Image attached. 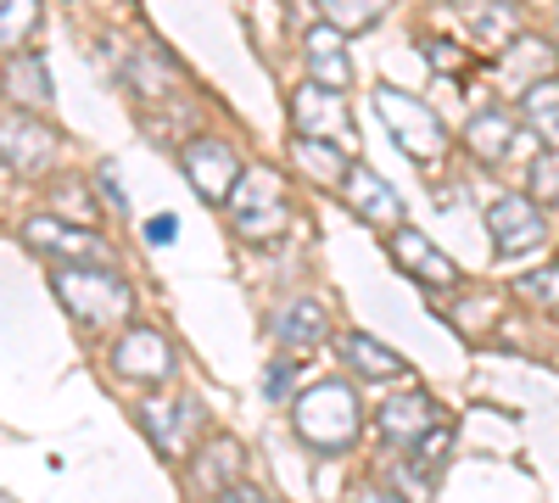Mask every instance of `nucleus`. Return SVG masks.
<instances>
[{"label":"nucleus","mask_w":559,"mask_h":503,"mask_svg":"<svg viewBox=\"0 0 559 503\" xmlns=\"http://www.w3.org/2000/svg\"><path fill=\"white\" fill-rule=\"evenodd\" d=\"M297 431L302 442H313L319 453H342L347 442H358L364 431V408L358 392L347 381H319L297 397Z\"/></svg>","instance_id":"nucleus-1"},{"label":"nucleus","mask_w":559,"mask_h":503,"mask_svg":"<svg viewBox=\"0 0 559 503\" xmlns=\"http://www.w3.org/2000/svg\"><path fill=\"white\" fill-rule=\"evenodd\" d=\"M51 286H57V297H62V308L79 319V325H90V331H107V325H118V319H129L134 313V291L118 280L112 268H57L51 274Z\"/></svg>","instance_id":"nucleus-2"},{"label":"nucleus","mask_w":559,"mask_h":503,"mask_svg":"<svg viewBox=\"0 0 559 503\" xmlns=\"http://www.w3.org/2000/svg\"><path fill=\"white\" fill-rule=\"evenodd\" d=\"M376 112L386 118V129H392V141L403 146V157H414L419 168H442V157H448V129H442V118L419 101V96H403V89H392V84H381L376 89Z\"/></svg>","instance_id":"nucleus-3"},{"label":"nucleus","mask_w":559,"mask_h":503,"mask_svg":"<svg viewBox=\"0 0 559 503\" xmlns=\"http://www.w3.org/2000/svg\"><path fill=\"white\" fill-rule=\"evenodd\" d=\"M224 213H229V224H236L247 241H263L274 230H286V191H280V179L269 168H247L241 185L229 191Z\"/></svg>","instance_id":"nucleus-4"},{"label":"nucleus","mask_w":559,"mask_h":503,"mask_svg":"<svg viewBox=\"0 0 559 503\" xmlns=\"http://www.w3.org/2000/svg\"><path fill=\"white\" fill-rule=\"evenodd\" d=\"M140 426L152 431L157 453L163 459H179V453H191L197 431H202V403L197 397H179V392H152V397H140Z\"/></svg>","instance_id":"nucleus-5"},{"label":"nucleus","mask_w":559,"mask_h":503,"mask_svg":"<svg viewBox=\"0 0 559 503\" xmlns=\"http://www.w3.org/2000/svg\"><path fill=\"white\" fill-rule=\"evenodd\" d=\"M179 168H185V179L197 185V196L213 202V207H224L229 191H236V185H241V173H247V163L236 157V146L213 141V134H202V141H185Z\"/></svg>","instance_id":"nucleus-6"},{"label":"nucleus","mask_w":559,"mask_h":503,"mask_svg":"<svg viewBox=\"0 0 559 503\" xmlns=\"http://www.w3.org/2000/svg\"><path fill=\"white\" fill-rule=\"evenodd\" d=\"M23 241H28L34 252H45V258H68V263H79V268H107V263H112V247H107L102 236H90L84 224H68V218H57V213H34V218L23 224Z\"/></svg>","instance_id":"nucleus-7"},{"label":"nucleus","mask_w":559,"mask_h":503,"mask_svg":"<svg viewBox=\"0 0 559 503\" xmlns=\"http://www.w3.org/2000/svg\"><path fill=\"white\" fill-rule=\"evenodd\" d=\"M0 163H7L12 173H23V179L51 173V163H57V129L45 118H34V112H7V118H0Z\"/></svg>","instance_id":"nucleus-8"},{"label":"nucleus","mask_w":559,"mask_h":503,"mask_svg":"<svg viewBox=\"0 0 559 503\" xmlns=\"http://www.w3.org/2000/svg\"><path fill=\"white\" fill-rule=\"evenodd\" d=\"M487 230H492L498 258H526V252L543 247L548 218H543V207H537L532 196L509 191V196H492V202H487Z\"/></svg>","instance_id":"nucleus-9"},{"label":"nucleus","mask_w":559,"mask_h":503,"mask_svg":"<svg viewBox=\"0 0 559 503\" xmlns=\"http://www.w3.org/2000/svg\"><path fill=\"white\" fill-rule=\"evenodd\" d=\"M112 370L134 386H168L174 381V342L163 331H146V325H134L112 342Z\"/></svg>","instance_id":"nucleus-10"},{"label":"nucleus","mask_w":559,"mask_h":503,"mask_svg":"<svg viewBox=\"0 0 559 503\" xmlns=\"http://www.w3.org/2000/svg\"><path fill=\"white\" fill-rule=\"evenodd\" d=\"M292 118H297V134H308V141H342L353 146V129H347V107H342V89H324V84H302L292 96Z\"/></svg>","instance_id":"nucleus-11"},{"label":"nucleus","mask_w":559,"mask_h":503,"mask_svg":"<svg viewBox=\"0 0 559 503\" xmlns=\"http://www.w3.org/2000/svg\"><path fill=\"white\" fill-rule=\"evenodd\" d=\"M342 196H347V207H353L364 224H376V230H397L403 202H397V191L386 185V179H381L376 168L353 163V168L342 173Z\"/></svg>","instance_id":"nucleus-12"},{"label":"nucleus","mask_w":559,"mask_h":503,"mask_svg":"<svg viewBox=\"0 0 559 503\" xmlns=\"http://www.w3.org/2000/svg\"><path fill=\"white\" fill-rule=\"evenodd\" d=\"M392 263L403 274H414V280H426V286H453L459 280V263L448 252H437L431 236H419V230H392Z\"/></svg>","instance_id":"nucleus-13"},{"label":"nucleus","mask_w":559,"mask_h":503,"mask_svg":"<svg viewBox=\"0 0 559 503\" xmlns=\"http://www.w3.org/2000/svg\"><path fill=\"white\" fill-rule=\"evenodd\" d=\"M431 426H442L437 420V403L426 397V392H397L386 408H381V436L392 442V447H403V453H414L419 447V436H426Z\"/></svg>","instance_id":"nucleus-14"},{"label":"nucleus","mask_w":559,"mask_h":503,"mask_svg":"<svg viewBox=\"0 0 559 503\" xmlns=\"http://www.w3.org/2000/svg\"><path fill=\"white\" fill-rule=\"evenodd\" d=\"M554 68H559V51H554L548 39H537V34L509 39V51L498 57L503 84H515V89H532L537 79H554Z\"/></svg>","instance_id":"nucleus-15"},{"label":"nucleus","mask_w":559,"mask_h":503,"mask_svg":"<svg viewBox=\"0 0 559 503\" xmlns=\"http://www.w3.org/2000/svg\"><path fill=\"white\" fill-rule=\"evenodd\" d=\"M302 57H308V68H313V84H324V89H347V79H353V62H347V34H336L331 23L308 28Z\"/></svg>","instance_id":"nucleus-16"},{"label":"nucleus","mask_w":559,"mask_h":503,"mask_svg":"<svg viewBox=\"0 0 559 503\" xmlns=\"http://www.w3.org/2000/svg\"><path fill=\"white\" fill-rule=\"evenodd\" d=\"M0 84H7V96L17 101V112H45V107L57 101V89H51V68H45V57H39V51H17Z\"/></svg>","instance_id":"nucleus-17"},{"label":"nucleus","mask_w":559,"mask_h":503,"mask_svg":"<svg viewBox=\"0 0 559 503\" xmlns=\"http://www.w3.org/2000/svg\"><path fill=\"white\" fill-rule=\"evenodd\" d=\"M342 358L353 363V370H358L364 381H403V375H408V363H403L386 342L364 336V331H353V336L342 342Z\"/></svg>","instance_id":"nucleus-18"},{"label":"nucleus","mask_w":559,"mask_h":503,"mask_svg":"<svg viewBox=\"0 0 559 503\" xmlns=\"http://www.w3.org/2000/svg\"><path fill=\"white\" fill-rule=\"evenodd\" d=\"M509 141H515V118H509L503 107H481L471 118V129H464V146L476 152V163H498L509 152Z\"/></svg>","instance_id":"nucleus-19"},{"label":"nucleus","mask_w":559,"mask_h":503,"mask_svg":"<svg viewBox=\"0 0 559 503\" xmlns=\"http://www.w3.org/2000/svg\"><path fill=\"white\" fill-rule=\"evenodd\" d=\"M274 336L286 342V347H319L324 342V308L313 297L286 302V308H280V319H274Z\"/></svg>","instance_id":"nucleus-20"},{"label":"nucleus","mask_w":559,"mask_h":503,"mask_svg":"<svg viewBox=\"0 0 559 503\" xmlns=\"http://www.w3.org/2000/svg\"><path fill=\"white\" fill-rule=\"evenodd\" d=\"M39 23H45L39 0H0V51L7 57L28 51V39L39 34Z\"/></svg>","instance_id":"nucleus-21"},{"label":"nucleus","mask_w":559,"mask_h":503,"mask_svg":"<svg viewBox=\"0 0 559 503\" xmlns=\"http://www.w3.org/2000/svg\"><path fill=\"white\" fill-rule=\"evenodd\" d=\"M521 112L543 141L559 152V79H537L532 89H521Z\"/></svg>","instance_id":"nucleus-22"},{"label":"nucleus","mask_w":559,"mask_h":503,"mask_svg":"<svg viewBox=\"0 0 559 503\" xmlns=\"http://www.w3.org/2000/svg\"><path fill=\"white\" fill-rule=\"evenodd\" d=\"M292 163H302V173H313L319 185H342V173H347V152L331 141H308V134L292 141Z\"/></svg>","instance_id":"nucleus-23"},{"label":"nucleus","mask_w":559,"mask_h":503,"mask_svg":"<svg viewBox=\"0 0 559 503\" xmlns=\"http://www.w3.org/2000/svg\"><path fill=\"white\" fill-rule=\"evenodd\" d=\"M319 12L336 34H364L369 23H381L392 12V0H319Z\"/></svg>","instance_id":"nucleus-24"},{"label":"nucleus","mask_w":559,"mask_h":503,"mask_svg":"<svg viewBox=\"0 0 559 503\" xmlns=\"http://www.w3.org/2000/svg\"><path fill=\"white\" fill-rule=\"evenodd\" d=\"M236 470H241V447H236V442H224V436H213L207 453L197 459V481L218 487V481H236Z\"/></svg>","instance_id":"nucleus-25"},{"label":"nucleus","mask_w":559,"mask_h":503,"mask_svg":"<svg viewBox=\"0 0 559 503\" xmlns=\"http://www.w3.org/2000/svg\"><path fill=\"white\" fill-rule=\"evenodd\" d=\"M532 202H537V207L559 202V152H543V157L532 163Z\"/></svg>","instance_id":"nucleus-26"},{"label":"nucleus","mask_w":559,"mask_h":503,"mask_svg":"<svg viewBox=\"0 0 559 503\" xmlns=\"http://www.w3.org/2000/svg\"><path fill=\"white\" fill-rule=\"evenodd\" d=\"M392 492H403L408 487V503H431V476H426V465H414L408 453H403V465L392 470V481H386Z\"/></svg>","instance_id":"nucleus-27"},{"label":"nucleus","mask_w":559,"mask_h":503,"mask_svg":"<svg viewBox=\"0 0 559 503\" xmlns=\"http://www.w3.org/2000/svg\"><path fill=\"white\" fill-rule=\"evenodd\" d=\"M51 196L62 202V213H57V218H68V224H84V230L96 224V196H84V185H57Z\"/></svg>","instance_id":"nucleus-28"},{"label":"nucleus","mask_w":559,"mask_h":503,"mask_svg":"<svg viewBox=\"0 0 559 503\" xmlns=\"http://www.w3.org/2000/svg\"><path fill=\"white\" fill-rule=\"evenodd\" d=\"M492 313H498L492 297H471V302H453V325H459L464 336H476L481 325H492Z\"/></svg>","instance_id":"nucleus-29"},{"label":"nucleus","mask_w":559,"mask_h":503,"mask_svg":"<svg viewBox=\"0 0 559 503\" xmlns=\"http://www.w3.org/2000/svg\"><path fill=\"white\" fill-rule=\"evenodd\" d=\"M521 297L543 302V308H559V268H537V274H521Z\"/></svg>","instance_id":"nucleus-30"},{"label":"nucleus","mask_w":559,"mask_h":503,"mask_svg":"<svg viewBox=\"0 0 559 503\" xmlns=\"http://www.w3.org/2000/svg\"><path fill=\"white\" fill-rule=\"evenodd\" d=\"M263 397H269V403L292 397V363H274V370L263 375Z\"/></svg>","instance_id":"nucleus-31"},{"label":"nucleus","mask_w":559,"mask_h":503,"mask_svg":"<svg viewBox=\"0 0 559 503\" xmlns=\"http://www.w3.org/2000/svg\"><path fill=\"white\" fill-rule=\"evenodd\" d=\"M426 57H431L437 68H459V62H464V51H459V45H448V39H426Z\"/></svg>","instance_id":"nucleus-32"},{"label":"nucleus","mask_w":559,"mask_h":503,"mask_svg":"<svg viewBox=\"0 0 559 503\" xmlns=\"http://www.w3.org/2000/svg\"><path fill=\"white\" fill-rule=\"evenodd\" d=\"M218 503H269V498H263L258 487H224V492H218Z\"/></svg>","instance_id":"nucleus-33"},{"label":"nucleus","mask_w":559,"mask_h":503,"mask_svg":"<svg viewBox=\"0 0 559 503\" xmlns=\"http://www.w3.org/2000/svg\"><path fill=\"white\" fill-rule=\"evenodd\" d=\"M174 230H179V224L163 213V218H152V224H146V241H157V247H163V241H174Z\"/></svg>","instance_id":"nucleus-34"},{"label":"nucleus","mask_w":559,"mask_h":503,"mask_svg":"<svg viewBox=\"0 0 559 503\" xmlns=\"http://www.w3.org/2000/svg\"><path fill=\"white\" fill-rule=\"evenodd\" d=\"M353 503H403L392 487H364V492H353Z\"/></svg>","instance_id":"nucleus-35"},{"label":"nucleus","mask_w":559,"mask_h":503,"mask_svg":"<svg viewBox=\"0 0 559 503\" xmlns=\"http://www.w3.org/2000/svg\"><path fill=\"white\" fill-rule=\"evenodd\" d=\"M102 191H107L112 207H123V185H118V173H112V168H102Z\"/></svg>","instance_id":"nucleus-36"},{"label":"nucleus","mask_w":559,"mask_h":503,"mask_svg":"<svg viewBox=\"0 0 559 503\" xmlns=\"http://www.w3.org/2000/svg\"><path fill=\"white\" fill-rule=\"evenodd\" d=\"M464 12H481V7H503V0H459Z\"/></svg>","instance_id":"nucleus-37"},{"label":"nucleus","mask_w":559,"mask_h":503,"mask_svg":"<svg viewBox=\"0 0 559 503\" xmlns=\"http://www.w3.org/2000/svg\"><path fill=\"white\" fill-rule=\"evenodd\" d=\"M554 28H559V12H554Z\"/></svg>","instance_id":"nucleus-38"}]
</instances>
